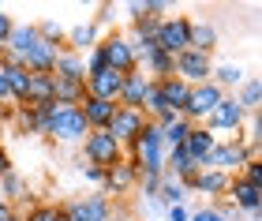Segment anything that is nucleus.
Segmentation results:
<instances>
[{
	"mask_svg": "<svg viewBox=\"0 0 262 221\" xmlns=\"http://www.w3.org/2000/svg\"><path fill=\"white\" fill-rule=\"evenodd\" d=\"M53 79H56V75H53ZM53 101H56V105H82V101H86V83L56 79V86H53Z\"/></svg>",
	"mask_w": 262,
	"mask_h": 221,
	"instance_id": "23",
	"label": "nucleus"
},
{
	"mask_svg": "<svg viewBox=\"0 0 262 221\" xmlns=\"http://www.w3.org/2000/svg\"><path fill=\"white\" fill-rule=\"evenodd\" d=\"M98 45H101V53H105V64L113 68V72H120V75H127V72H135V49H131V41H127V34H105V38H98Z\"/></svg>",
	"mask_w": 262,
	"mask_h": 221,
	"instance_id": "6",
	"label": "nucleus"
},
{
	"mask_svg": "<svg viewBox=\"0 0 262 221\" xmlns=\"http://www.w3.org/2000/svg\"><path fill=\"white\" fill-rule=\"evenodd\" d=\"M56 217H60V206H53V203H34L23 221H56Z\"/></svg>",
	"mask_w": 262,
	"mask_h": 221,
	"instance_id": "31",
	"label": "nucleus"
},
{
	"mask_svg": "<svg viewBox=\"0 0 262 221\" xmlns=\"http://www.w3.org/2000/svg\"><path fill=\"white\" fill-rule=\"evenodd\" d=\"M169 221H187V210L184 206H169Z\"/></svg>",
	"mask_w": 262,
	"mask_h": 221,
	"instance_id": "39",
	"label": "nucleus"
},
{
	"mask_svg": "<svg viewBox=\"0 0 262 221\" xmlns=\"http://www.w3.org/2000/svg\"><path fill=\"white\" fill-rule=\"evenodd\" d=\"M53 86H56V79H53V75H30L27 105H45V101H53Z\"/></svg>",
	"mask_w": 262,
	"mask_h": 221,
	"instance_id": "30",
	"label": "nucleus"
},
{
	"mask_svg": "<svg viewBox=\"0 0 262 221\" xmlns=\"http://www.w3.org/2000/svg\"><path fill=\"white\" fill-rule=\"evenodd\" d=\"M244 79H247V75H244L236 64H213L210 83H213V86H221L225 94H229V90H240V83H244Z\"/></svg>",
	"mask_w": 262,
	"mask_h": 221,
	"instance_id": "26",
	"label": "nucleus"
},
{
	"mask_svg": "<svg viewBox=\"0 0 262 221\" xmlns=\"http://www.w3.org/2000/svg\"><path fill=\"white\" fill-rule=\"evenodd\" d=\"M232 221H240V217H232ZM247 221H251V217H247Z\"/></svg>",
	"mask_w": 262,
	"mask_h": 221,
	"instance_id": "43",
	"label": "nucleus"
},
{
	"mask_svg": "<svg viewBox=\"0 0 262 221\" xmlns=\"http://www.w3.org/2000/svg\"><path fill=\"white\" fill-rule=\"evenodd\" d=\"M251 158H258V146H247L240 135H229V139H217V146L210 150L206 158V169H217V172H240Z\"/></svg>",
	"mask_w": 262,
	"mask_h": 221,
	"instance_id": "1",
	"label": "nucleus"
},
{
	"mask_svg": "<svg viewBox=\"0 0 262 221\" xmlns=\"http://www.w3.org/2000/svg\"><path fill=\"white\" fill-rule=\"evenodd\" d=\"M120 86H124V75L113 72V68H105V72H98V75L86 79V98L116 101V98H120Z\"/></svg>",
	"mask_w": 262,
	"mask_h": 221,
	"instance_id": "13",
	"label": "nucleus"
},
{
	"mask_svg": "<svg viewBox=\"0 0 262 221\" xmlns=\"http://www.w3.org/2000/svg\"><path fill=\"white\" fill-rule=\"evenodd\" d=\"M247 124V113H244V105L240 101H236L232 94H225L221 101H217V109H213L206 120H202V127H206V131H232V135H240V127Z\"/></svg>",
	"mask_w": 262,
	"mask_h": 221,
	"instance_id": "5",
	"label": "nucleus"
},
{
	"mask_svg": "<svg viewBox=\"0 0 262 221\" xmlns=\"http://www.w3.org/2000/svg\"><path fill=\"white\" fill-rule=\"evenodd\" d=\"M11 94H8V79H4V68H0V105H8Z\"/></svg>",
	"mask_w": 262,
	"mask_h": 221,
	"instance_id": "38",
	"label": "nucleus"
},
{
	"mask_svg": "<svg viewBox=\"0 0 262 221\" xmlns=\"http://www.w3.org/2000/svg\"><path fill=\"white\" fill-rule=\"evenodd\" d=\"M225 98V90L221 86H213V83H199L191 86V94H187V105H184V120H191V124H202L206 116L217 109V101Z\"/></svg>",
	"mask_w": 262,
	"mask_h": 221,
	"instance_id": "7",
	"label": "nucleus"
},
{
	"mask_svg": "<svg viewBox=\"0 0 262 221\" xmlns=\"http://www.w3.org/2000/svg\"><path fill=\"white\" fill-rule=\"evenodd\" d=\"M172 75H176V79H184L187 86L210 83V75H213V56L199 53V49H184V53L172 60Z\"/></svg>",
	"mask_w": 262,
	"mask_h": 221,
	"instance_id": "4",
	"label": "nucleus"
},
{
	"mask_svg": "<svg viewBox=\"0 0 262 221\" xmlns=\"http://www.w3.org/2000/svg\"><path fill=\"white\" fill-rule=\"evenodd\" d=\"M94 45H98V23H79V27H71L64 34V49L68 53H90Z\"/></svg>",
	"mask_w": 262,
	"mask_h": 221,
	"instance_id": "19",
	"label": "nucleus"
},
{
	"mask_svg": "<svg viewBox=\"0 0 262 221\" xmlns=\"http://www.w3.org/2000/svg\"><path fill=\"white\" fill-rule=\"evenodd\" d=\"M8 217H15V206H11V203H4V199H0V221H8Z\"/></svg>",
	"mask_w": 262,
	"mask_h": 221,
	"instance_id": "40",
	"label": "nucleus"
},
{
	"mask_svg": "<svg viewBox=\"0 0 262 221\" xmlns=\"http://www.w3.org/2000/svg\"><path fill=\"white\" fill-rule=\"evenodd\" d=\"M232 98L244 105V113H258L262 109V83H258V79H244L240 94H232Z\"/></svg>",
	"mask_w": 262,
	"mask_h": 221,
	"instance_id": "29",
	"label": "nucleus"
},
{
	"mask_svg": "<svg viewBox=\"0 0 262 221\" xmlns=\"http://www.w3.org/2000/svg\"><path fill=\"white\" fill-rule=\"evenodd\" d=\"M27 195H30V188H27V180H23L15 169H11L8 176H0V199H4V203L15 206V203L27 199Z\"/></svg>",
	"mask_w": 262,
	"mask_h": 221,
	"instance_id": "25",
	"label": "nucleus"
},
{
	"mask_svg": "<svg viewBox=\"0 0 262 221\" xmlns=\"http://www.w3.org/2000/svg\"><path fill=\"white\" fill-rule=\"evenodd\" d=\"M142 124H146V113H135V109H116V116H113V124L105 127L120 146H127L131 139H135L139 131H142Z\"/></svg>",
	"mask_w": 262,
	"mask_h": 221,
	"instance_id": "11",
	"label": "nucleus"
},
{
	"mask_svg": "<svg viewBox=\"0 0 262 221\" xmlns=\"http://www.w3.org/2000/svg\"><path fill=\"white\" fill-rule=\"evenodd\" d=\"M187 49H199L213 56V49H217V27L206 19H191V30H187Z\"/></svg>",
	"mask_w": 262,
	"mask_h": 221,
	"instance_id": "18",
	"label": "nucleus"
},
{
	"mask_svg": "<svg viewBox=\"0 0 262 221\" xmlns=\"http://www.w3.org/2000/svg\"><path fill=\"white\" fill-rule=\"evenodd\" d=\"M229 203L236 206V214H247V217L255 221L258 206H262V188H255V184H247L240 176H232V184H229Z\"/></svg>",
	"mask_w": 262,
	"mask_h": 221,
	"instance_id": "10",
	"label": "nucleus"
},
{
	"mask_svg": "<svg viewBox=\"0 0 262 221\" xmlns=\"http://www.w3.org/2000/svg\"><path fill=\"white\" fill-rule=\"evenodd\" d=\"M4 79H8V94L15 105H27V94H30V72L23 68L15 56H8L4 60Z\"/></svg>",
	"mask_w": 262,
	"mask_h": 221,
	"instance_id": "16",
	"label": "nucleus"
},
{
	"mask_svg": "<svg viewBox=\"0 0 262 221\" xmlns=\"http://www.w3.org/2000/svg\"><path fill=\"white\" fill-rule=\"evenodd\" d=\"M139 188H142V195H150V199H154L158 188H161V176H158V172H142V176H139Z\"/></svg>",
	"mask_w": 262,
	"mask_h": 221,
	"instance_id": "33",
	"label": "nucleus"
},
{
	"mask_svg": "<svg viewBox=\"0 0 262 221\" xmlns=\"http://www.w3.org/2000/svg\"><path fill=\"white\" fill-rule=\"evenodd\" d=\"M213 146H217V135L206 131L202 124H191V131H187V139H184V150H187V158H191L199 169H206V158H210Z\"/></svg>",
	"mask_w": 262,
	"mask_h": 221,
	"instance_id": "12",
	"label": "nucleus"
},
{
	"mask_svg": "<svg viewBox=\"0 0 262 221\" xmlns=\"http://www.w3.org/2000/svg\"><path fill=\"white\" fill-rule=\"evenodd\" d=\"M187 30H191V19L187 15H165L158 23V38H154V45L165 53V56H180L187 49Z\"/></svg>",
	"mask_w": 262,
	"mask_h": 221,
	"instance_id": "3",
	"label": "nucleus"
},
{
	"mask_svg": "<svg viewBox=\"0 0 262 221\" xmlns=\"http://www.w3.org/2000/svg\"><path fill=\"white\" fill-rule=\"evenodd\" d=\"M79 109H82V120H86L90 131H105V127L113 124V116H116L120 105H116V101H101V98H86Z\"/></svg>",
	"mask_w": 262,
	"mask_h": 221,
	"instance_id": "14",
	"label": "nucleus"
},
{
	"mask_svg": "<svg viewBox=\"0 0 262 221\" xmlns=\"http://www.w3.org/2000/svg\"><path fill=\"white\" fill-rule=\"evenodd\" d=\"M146 83H150V79L142 75V68L127 72V75H124V86H120V98H116V105H120V109H135V113H142V94H146Z\"/></svg>",
	"mask_w": 262,
	"mask_h": 221,
	"instance_id": "15",
	"label": "nucleus"
},
{
	"mask_svg": "<svg viewBox=\"0 0 262 221\" xmlns=\"http://www.w3.org/2000/svg\"><path fill=\"white\" fill-rule=\"evenodd\" d=\"M8 221H23V217H19V214H15V217H8Z\"/></svg>",
	"mask_w": 262,
	"mask_h": 221,
	"instance_id": "42",
	"label": "nucleus"
},
{
	"mask_svg": "<svg viewBox=\"0 0 262 221\" xmlns=\"http://www.w3.org/2000/svg\"><path fill=\"white\" fill-rule=\"evenodd\" d=\"M161 206H184V199H187V188L180 180H172V176H161V188H158V195H154Z\"/></svg>",
	"mask_w": 262,
	"mask_h": 221,
	"instance_id": "27",
	"label": "nucleus"
},
{
	"mask_svg": "<svg viewBox=\"0 0 262 221\" xmlns=\"http://www.w3.org/2000/svg\"><path fill=\"white\" fill-rule=\"evenodd\" d=\"M68 221H109L113 217V199L109 195H86V199H75L64 206Z\"/></svg>",
	"mask_w": 262,
	"mask_h": 221,
	"instance_id": "8",
	"label": "nucleus"
},
{
	"mask_svg": "<svg viewBox=\"0 0 262 221\" xmlns=\"http://www.w3.org/2000/svg\"><path fill=\"white\" fill-rule=\"evenodd\" d=\"M158 90H161V98H165V105H169L176 116L184 113V105H187V94H191V86L184 83V79H176V75H169V79H161L158 83Z\"/></svg>",
	"mask_w": 262,
	"mask_h": 221,
	"instance_id": "21",
	"label": "nucleus"
},
{
	"mask_svg": "<svg viewBox=\"0 0 262 221\" xmlns=\"http://www.w3.org/2000/svg\"><path fill=\"white\" fill-rule=\"evenodd\" d=\"M8 172H11V158H8L4 143H0V176H8Z\"/></svg>",
	"mask_w": 262,
	"mask_h": 221,
	"instance_id": "37",
	"label": "nucleus"
},
{
	"mask_svg": "<svg viewBox=\"0 0 262 221\" xmlns=\"http://www.w3.org/2000/svg\"><path fill=\"white\" fill-rule=\"evenodd\" d=\"M82 161L86 165H98V169H113L124 161V146L116 143L109 131H90L82 139Z\"/></svg>",
	"mask_w": 262,
	"mask_h": 221,
	"instance_id": "2",
	"label": "nucleus"
},
{
	"mask_svg": "<svg viewBox=\"0 0 262 221\" xmlns=\"http://www.w3.org/2000/svg\"><path fill=\"white\" fill-rule=\"evenodd\" d=\"M11 30H15V19L8 15L4 8H0V45H8V38H11Z\"/></svg>",
	"mask_w": 262,
	"mask_h": 221,
	"instance_id": "35",
	"label": "nucleus"
},
{
	"mask_svg": "<svg viewBox=\"0 0 262 221\" xmlns=\"http://www.w3.org/2000/svg\"><path fill=\"white\" fill-rule=\"evenodd\" d=\"M4 60H8V49H4V45H0V68H4Z\"/></svg>",
	"mask_w": 262,
	"mask_h": 221,
	"instance_id": "41",
	"label": "nucleus"
},
{
	"mask_svg": "<svg viewBox=\"0 0 262 221\" xmlns=\"http://www.w3.org/2000/svg\"><path fill=\"white\" fill-rule=\"evenodd\" d=\"M79 172H82V180H86V184H94V188H101V184H105V169H98V165H82Z\"/></svg>",
	"mask_w": 262,
	"mask_h": 221,
	"instance_id": "34",
	"label": "nucleus"
},
{
	"mask_svg": "<svg viewBox=\"0 0 262 221\" xmlns=\"http://www.w3.org/2000/svg\"><path fill=\"white\" fill-rule=\"evenodd\" d=\"M187 221H225V217L217 214V206H202V210L187 214Z\"/></svg>",
	"mask_w": 262,
	"mask_h": 221,
	"instance_id": "36",
	"label": "nucleus"
},
{
	"mask_svg": "<svg viewBox=\"0 0 262 221\" xmlns=\"http://www.w3.org/2000/svg\"><path fill=\"white\" fill-rule=\"evenodd\" d=\"M229 184H232V176H229V172L202 169L199 176L191 180V188H187V191H199V195H210V199H221V195H229Z\"/></svg>",
	"mask_w": 262,
	"mask_h": 221,
	"instance_id": "17",
	"label": "nucleus"
},
{
	"mask_svg": "<svg viewBox=\"0 0 262 221\" xmlns=\"http://www.w3.org/2000/svg\"><path fill=\"white\" fill-rule=\"evenodd\" d=\"M139 176H142L139 161H135V158H124L120 165L105 169V184H101V191H105V195H127V191L139 184Z\"/></svg>",
	"mask_w": 262,
	"mask_h": 221,
	"instance_id": "9",
	"label": "nucleus"
},
{
	"mask_svg": "<svg viewBox=\"0 0 262 221\" xmlns=\"http://www.w3.org/2000/svg\"><path fill=\"white\" fill-rule=\"evenodd\" d=\"M34 45H38V27L34 23H15V30H11V38H8V56H15V60H23Z\"/></svg>",
	"mask_w": 262,
	"mask_h": 221,
	"instance_id": "20",
	"label": "nucleus"
},
{
	"mask_svg": "<svg viewBox=\"0 0 262 221\" xmlns=\"http://www.w3.org/2000/svg\"><path fill=\"white\" fill-rule=\"evenodd\" d=\"M187 131H191V120H184V116H176L172 124H165V127H161V143H165V150H180L184 139H187Z\"/></svg>",
	"mask_w": 262,
	"mask_h": 221,
	"instance_id": "28",
	"label": "nucleus"
},
{
	"mask_svg": "<svg viewBox=\"0 0 262 221\" xmlns=\"http://www.w3.org/2000/svg\"><path fill=\"white\" fill-rule=\"evenodd\" d=\"M56 79H71V83H86V68H82V56L79 53H60L56 56V68H53Z\"/></svg>",
	"mask_w": 262,
	"mask_h": 221,
	"instance_id": "22",
	"label": "nucleus"
},
{
	"mask_svg": "<svg viewBox=\"0 0 262 221\" xmlns=\"http://www.w3.org/2000/svg\"><path fill=\"white\" fill-rule=\"evenodd\" d=\"M11 124L19 127V135H41V120L34 105H11Z\"/></svg>",
	"mask_w": 262,
	"mask_h": 221,
	"instance_id": "24",
	"label": "nucleus"
},
{
	"mask_svg": "<svg viewBox=\"0 0 262 221\" xmlns=\"http://www.w3.org/2000/svg\"><path fill=\"white\" fill-rule=\"evenodd\" d=\"M236 176L247 180V184H255V188H262V158H251L240 172H236Z\"/></svg>",
	"mask_w": 262,
	"mask_h": 221,
	"instance_id": "32",
	"label": "nucleus"
}]
</instances>
